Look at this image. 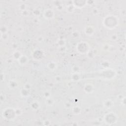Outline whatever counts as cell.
Instances as JSON below:
<instances>
[{"instance_id": "6da1fadb", "label": "cell", "mask_w": 126, "mask_h": 126, "mask_svg": "<svg viewBox=\"0 0 126 126\" xmlns=\"http://www.w3.org/2000/svg\"><path fill=\"white\" fill-rule=\"evenodd\" d=\"M44 12V16L46 18H51L54 16V12L51 9H46Z\"/></svg>"}]
</instances>
